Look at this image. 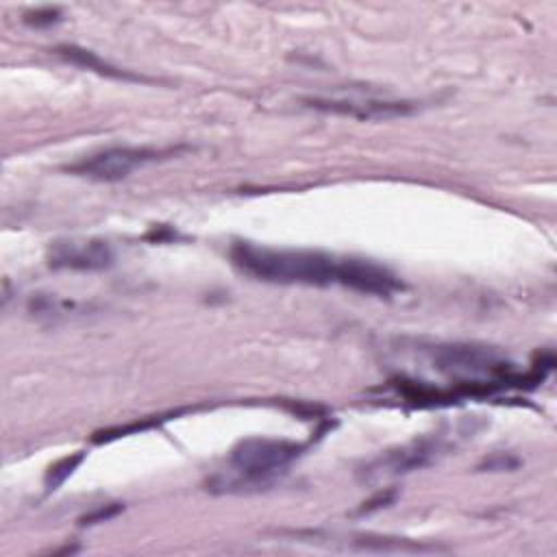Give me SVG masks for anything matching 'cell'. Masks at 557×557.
<instances>
[{
	"mask_svg": "<svg viewBox=\"0 0 557 557\" xmlns=\"http://www.w3.org/2000/svg\"><path fill=\"white\" fill-rule=\"evenodd\" d=\"M437 450H440L437 440H416L411 444H405L396 450H387L381 457H376L372 463H368L361 470V479L372 483V481H385L392 476L413 472L431 463Z\"/></svg>",
	"mask_w": 557,
	"mask_h": 557,
	"instance_id": "5b68a950",
	"label": "cell"
},
{
	"mask_svg": "<svg viewBox=\"0 0 557 557\" xmlns=\"http://www.w3.org/2000/svg\"><path fill=\"white\" fill-rule=\"evenodd\" d=\"M231 259L244 274L283 285H339L342 259L315 250H287L268 248L252 242H235Z\"/></svg>",
	"mask_w": 557,
	"mask_h": 557,
	"instance_id": "6da1fadb",
	"label": "cell"
},
{
	"mask_svg": "<svg viewBox=\"0 0 557 557\" xmlns=\"http://www.w3.org/2000/svg\"><path fill=\"white\" fill-rule=\"evenodd\" d=\"M305 444L272 437H246L231 450V466L246 481H265L292 466Z\"/></svg>",
	"mask_w": 557,
	"mask_h": 557,
	"instance_id": "7a4b0ae2",
	"label": "cell"
},
{
	"mask_svg": "<svg viewBox=\"0 0 557 557\" xmlns=\"http://www.w3.org/2000/svg\"><path fill=\"white\" fill-rule=\"evenodd\" d=\"M59 9H39L35 13H26L24 22L33 24V26H50L54 22H59Z\"/></svg>",
	"mask_w": 557,
	"mask_h": 557,
	"instance_id": "8fae6325",
	"label": "cell"
},
{
	"mask_svg": "<svg viewBox=\"0 0 557 557\" xmlns=\"http://www.w3.org/2000/svg\"><path fill=\"white\" fill-rule=\"evenodd\" d=\"M339 285L368 294V296H392L403 289V281L387 268L368 259H342Z\"/></svg>",
	"mask_w": 557,
	"mask_h": 557,
	"instance_id": "52a82bcc",
	"label": "cell"
},
{
	"mask_svg": "<svg viewBox=\"0 0 557 557\" xmlns=\"http://www.w3.org/2000/svg\"><path fill=\"white\" fill-rule=\"evenodd\" d=\"M57 54H61L63 59H67L70 63L74 65H81V67H87V70H94L102 76H113V78H137L133 74H126V72H120L117 67L104 63L100 57H96L91 50H85V48H78V46H59L57 48Z\"/></svg>",
	"mask_w": 557,
	"mask_h": 557,
	"instance_id": "ba28073f",
	"label": "cell"
},
{
	"mask_svg": "<svg viewBox=\"0 0 557 557\" xmlns=\"http://www.w3.org/2000/svg\"><path fill=\"white\" fill-rule=\"evenodd\" d=\"M159 157H161V152L150 150V148L113 146V148L100 150L96 154H89V157L67 165V172H72L76 176L91 178V181H100V183H115Z\"/></svg>",
	"mask_w": 557,
	"mask_h": 557,
	"instance_id": "3957f363",
	"label": "cell"
},
{
	"mask_svg": "<svg viewBox=\"0 0 557 557\" xmlns=\"http://www.w3.org/2000/svg\"><path fill=\"white\" fill-rule=\"evenodd\" d=\"M307 107L324 113L350 115L357 120H389L403 117L416 111L413 102L407 100H376V98H305Z\"/></svg>",
	"mask_w": 557,
	"mask_h": 557,
	"instance_id": "8992f818",
	"label": "cell"
},
{
	"mask_svg": "<svg viewBox=\"0 0 557 557\" xmlns=\"http://www.w3.org/2000/svg\"><path fill=\"white\" fill-rule=\"evenodd\" d=\"M120 511H122V505H117V503H113V505H104V507H98V509H94L91 513L83 516V518L78 520V524H81V527L98 524V522H104V520L113 518V516H115V513H120Z\"/></svg>",
	"mask_w": 557,
	"mask_h": 557,
	"instance_id": "30bf717a",
	"label": "cell"
},
{
	"mask_svg": "<svg viewBox=\"0 0 557 557\" xmlns=\"http://www.w3.org/2000/svg\"><path fill=\"white\" fill-rule=\"evenodd\" d=\"M48 265L54 270H74V272H100L113 265L115 255L109 242L104 239H57L48 246Z\"/></svg>",
	"mask_w": 557,
	"mask_h": 557,
	"instance_id": "277c9868",
	"label": "cell"
},
{
	"mask_svg": "<svg viewBox=\"0 0 557 557\" xmlns=\"http://www.w3.org/2000/svg\"><path fill=\"white\" fill-rule=\"evenodd\" d=\"M85 459V453H76V455H70V457H63L59 459L57 463H52L46 472V487L48 490H57L76 468L78 463Z\"/></svg>",
	"mask_w": 557,
	"mask_h": 557,
	"instance_id": "9c48e42d",
	"label": "cell"
}]
</instances>
